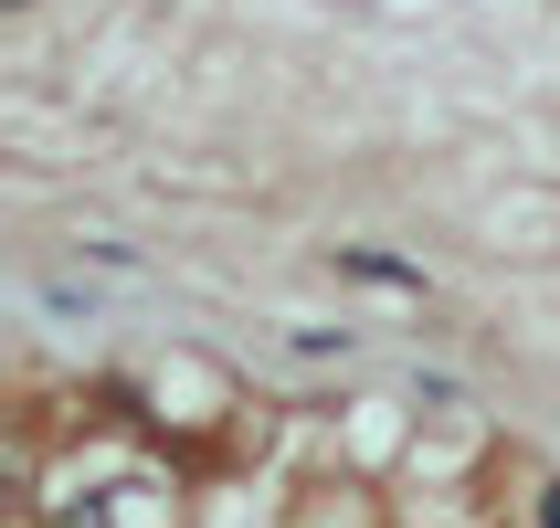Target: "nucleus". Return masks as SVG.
Instances as JSON below:
<instances>
[{
	"mask_svg": "<svg viewBox=\"0 0 560 528\" xmlns=\"http://www.w3.org/2000/svg\"><path fill=\"white\" fill-rule=\"evenodd\" d=\"M339 265H349V275H371V285H423L412 265H392V254H339Z\"/></svg>",
	"mask_w": 560,
	"mask_h": 528,
	"instance_id": "nucleus-1",
	"label": "nucleus"
},
{
	"mask_svg": "<svg viewBox=\"0 0 560 528\" xmlns=\"http://www.w3.org/2000/svg\"><path fill=\"white\" fill-rule=\"evenodd\" d=\"M539 528H560V486H539Z\"/></svg>",
	"mask_w": 560,
	"mask_h": 528,
	"instance_id": "nucleus-2",
	"label": "nucleus"
},
{
	"mask_svg": "<svg viewBox=\"0 0 560 528\" xmlns=\"http://www.w3.org/2000/svg\"><path fill=\"white\" fill-rule=\"evenodd\" d=\"M11 11H22V0H11Z\"/></svg>",
	"mask_w": 560,
	"mask_h": 528,
	"instance_id": "nucleus-3",
	"label": "nucleus"
}]
</instances>
